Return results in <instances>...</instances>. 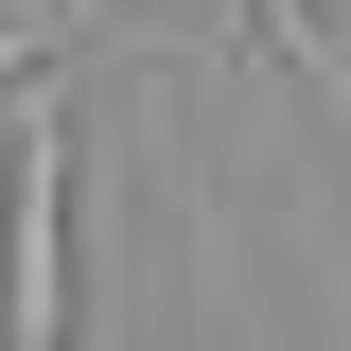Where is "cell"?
Instances as JSON below:
<instances>
[{
  "instance_id": "obj_1",
  "label": "cell",
  "mask_w": 351,
  "mask_h": 351,
  "mask_svg": "<svg viewBox=\"0 0 351 351\" xmlns=\"http://www.w3.org/2000/svg\"><path fill=\"white\" fill-rule=\"evenodd\" d=\"M0 351H71V88L0 106Z\"/></svg>"
},
{
  "instance_id": "obj_2",
  "label": "cell",
  "mask_w": 351,
  "mask_h": 351,
  "mask_svg": "<svg viewBox=\"0 0 351 351\" xmlns=\"http://www.w3.org/2000/svg\"><path fill=\"white\" fill-rule=\"evenodd\" d=\"M71 36H123V0H0V106L53 88V53H71Z\"/></svg>"
},
{
  "instance_id": "obj_3",
  "label": "cell",
  "mask_w": 351,
  "mask_h": 351,
  "mask_svg": "<svg viewBox=\"0 0 351 351\" xmlns=\"http://www.w3.org/2000/svg\"><path fill=\"white\" fill-rule=\"evenodd\" d=\"M263 18V53H299L316 71V106H334V141H351V53H334V0H246Z\"/></svg>"
}]
</instances>
